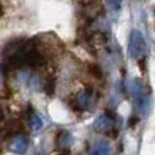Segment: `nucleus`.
Returning <instances> with one entry per match:
<instances>
[{
  "label": "nucleus",
  "mask_w": 155,
  "mask_h": 155,
  "mask_svg": "<svg viewBox=\"0 0 155 155\" xmlns=\"http://www.w3.org/2000/svg\"><path fill=\"white\" fill-rule=\"evenodd\" d=\"M147 45H146V40L143 34L139 30H132L131 35H129V44H128V53L132 59L139 60L144 56Z\"/></svg>",
  "instance_id": "1"
},
{
  "label": "nucleus",
  "mask_w": 155,
  "mask_h": 155,
  "mask_svg": "<svg viewBox=\"0 0 155 155\" xmlns=\"http://www.w3.org/2000/svg\"><path fill=\"white\" fill-rule=\"evenodd\" d=\"M29 125L31 129H34V131H38V129L42 128L44 123H42V118L40 117L38 114H35V113H31V114L29 116Z\"/></svg>",
  "instance_id": "5"
},
{
  "label": "nucleus",
  "mask_w": 155,
  "mask_h": 155,
  "mask_svg": "<svg viewBox=\"0 0 155 155\" xmlns=\"http://www.w3.org/2000/svg\"><path fill=\"white\" fill-rule=\"evenodd\" d=\"M110 144L106 140H98L90 147V155H110Z\"/></svg>",
  "instance_id": "4"
},
{
  "label": "nucleus",
  "mask_w": 155,
  "mask_h": 155,
  "mask_svg": "<svg viewBox=\"0 0 155 155\" xmlns=\"http://www.w3.org/2000/svg\"><path fill=\"white\" fill-rule=\"evenodd\" d=\"M54 84H56V80L54 79H51L46 82V86H45V91L48 95H52L54 93Z\"/></svg>",
  "instance_id": "7"
},
{
  "label": "nucleus",
  "mask_w": 155,
  "mask_h": 155,
  "mask_svg": "<svg viewBox=\"0 0 155 155\" xmlns=\"http://www.w3.org/2000/svg\"><path fill=\"white\" fill-rule=\"evenodd\" d=\"M137 121H139L137 120V117H131V120H129V127H134Z\"/></svg>",
  "instance_id": "8"
},
{
  "label": "nucleus",
  "mask_w": 155,
  "mask_h": 155,
  "mask_svg": "<svg viewBox=\"0 0 155 155\" xmlns=\"http://www.w3.org/2000/svg\"><path fill=\"white\" fill-rule=\"evenodd\" d=\"M88 71H90L91 75L95 76V78H98V79H101V78H102V70H101V67H99V65H97V64H88Z\"/></svg>",
  "instance_id": "6"
},
{
  "label": "nucleus",
  "mask_w": 155,
  "mask_h": 155,
  "mask_svg": "<svg viewBox=\"0 0 155 155\" xmlns=\"http://www.w3.org/2000/svg\"><path fill=\"white\" fill-rule=\"evenodd\" d=\"M113 125H114V114H112L109 110L105 112L102 116H99V117L97 118V121L94 123L95 131L105 132V134H106L107 131H110L112 128H114Z\"/></svg>",
  "instance_id": "2"
},
{
  "label": "nucleus",
  "mask_w": 155,
  "mask_h": 155,
  "mask_svg": "<svg viewBox=\"0 0 155 155\" xmlns=\"http://www.w3.org/2000/svg\"><path fill=\"white\" fill-rule=\"evenodd\" d=\"M0 155H2V148H0Z\"/></svg>",
  "instance_id": "9"
},
{
  "label": "nucleus",
  "mask_w": 155,
  "mask_h": 155,
  "mask_svg": "<svg viewBox=\"0 0 155 155\" xmlns=\"http://www.w3.org/2000/svg\"><path fill=\"white\" fill-rule=\"evenodd\" d=\"M27 147H29V140H27V137H25V136H15L10 144L11 151L15 154H19V155L26 153Z\"/></svg>",
  "instance_id": "3"
}]
</instances>
